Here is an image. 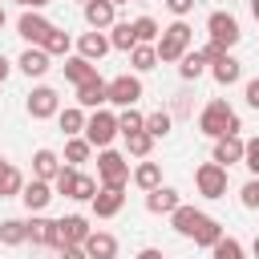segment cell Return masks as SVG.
I'll return each mask as SVG.
<instances>
[{
  "label": "cell",
  "instance_id": "6da1fadb",
  "mask_svg": "<svg viewBox=\"0 0 259 259\" xmlns=\"http://www.w3.org/2000/svg\"><path fill=\"white\" fill-rule=\"evenodd\" d=\"M170 227H174L178 235L194 239L198 247H214V239L223 235V227H219L210 214H202V210H194V206H182V202L170 210Z\"/></svg>",
  "mask_w": 259,
  "mask_h": 259
},
{
  "label": "cell",
  "instance_id": "7a4b0ae2",
  "mask_svg": "<svg viewBox=\"0 0 259 259\" xmlns=\"http://www.w3.org/2000/svg\"><path fill=\"white\" fill-rule=\"evenodd\" d=\"M198 130L206 138H223V134H239V113L227 105V101H210L202 113H198Z\"/></svg>",
  "mask_w": 259,
  "mask_h": 259
},
{
  "label": "cell",
  "instance_id": "3957f363",
  "mask_svg": "<svg viewBox=\"0 0 259 259\" xmlns=\"http://www.w3.org/2000/svg\"><path fill=\"white\" fill-rule=\"evenodd\" d=\"M190 24L186 20H174L170 28H162V36H158V61H178L186 49H190Z\"/></svg>",
  "mask_w": 259,
  "mask_h": 259
},
{
  "label": "cell",
  "instance_id": "277c9868",
  "mask_svg": "<svg viewBox=\"0 0 259 259\" xmlns=\"http://www.w3.org/2000/svg\"><path fill=\"white\" fill-rule=\"evenodd\" d=\"M194 186L202 198H223L227 194V166L223 162H202L194 170Z\"/></svg>",
  "mask_w": 259,
  "mask_h": 259
},
{
  "label": "cell",
  "instance_id": "5b68a950",
  "mask_svg": "<svg viewBox=\"0 0 259 259\" xmlns=\"http://www.w3.org/2000/svg\"><path fill=\"white\" fill-rule=\"evenodd\" d=\"M97 178H101V186H125V182H130V162H125L121 154H113V150H105V146H101Z\"/></svg>",
  "mask_w": 259,
  "mask_h": 259
},
{
  "label": "cell",
  "instance_id": "8992f818",
  "mask_svg": "<svg viewBox=\"0 0 259 259\" xmlns=\"http://www.w3.org/2000/svg\"><path fill=\"white\" fill-rule=\"evenodd\" d=\"M117 134H121V130H117V117H113V113H105V109H97V113L85 121V138H89L93 146H109Z\"/></svg>",
  "mask_w": 259,
  "mask_h": 259
},
{
  "label": "cell",
  "instance_id": "52a82bcc",
  "mask_svg": "<svg viewBox=\"0 0 259 259\" xmlns=\"http://www.w3.org/2000/svg\"><path fill=\"white\" fill-rule=\"evenodd\" d=\"M206 28H210V40H219L223 49H231V45H239V20L231 16V12H210V20H206Z\"/></svg>",
  "mask_w": 259,
  "mask_h": 259
},
{
  "label": "cell",
  "instance_id": "ba28073f",
  "mask_svg": "<svg viewBox=\"0 0 259 259\" xmlns=\"http://www.w3.org/2000/svg\"><path fill=\"white\" fill-rule=\"evenodd\" d=\"M138 97H142V81L130 77V73H121L105 85V101H113V105H134Z\"/></svg>",
  "mask_w": 259,
  "mask_h": 259
},
{
  "label": "cell",
  "instance_id": "9c48e42d",
  "mask_svg": "<svg viewBox=\"0 0 259 259\" xmlns=\"http://www.w3.org/2000/svg\"><path fill=\"white\" fill-rule=\"evenodd\" d=\"M61 109V97H57V89H49V85H36L32 93H28V113L40 121V117H53Z\"/></svg>",
  "mask_w": 259,
  "mask_h": 259
},
{
  "label": "cell",
  "instance_id": "30bf717a",
  "mask_svg": "<svg viewBox=\"0 0 259 259\" xmlns=\"http://www.w3.org/2000/svg\"><path fill=\"white\" fill-rule=\"evenodd\" d=\"M121 206H125V186H101V190L93 194V210H97V219H113Z\"/></svg>",
  "mask_w": 259,
  "mask_h": 259
},
{
  "label": "cell",
  "instance_id": "8fae6325",
  "mask_svg": "<svg viewBox=\"0 0 259 259\" xmlns=\"http://www.w3.org/2000/svg\"><path fill=\"white\" fill-rule=\"evenodd\" d=\"M85 235H89V223H85L81 214H65V219L57 223V251L69 247V243H85Z\"/></svg>",
  "mask_w": 259,
  "mask_h": 259
},
{
  "label": "cell",
  "instance_id": "7c38bea8",
  "mask_svg": "<svg viewBox=\"0 0 259 259\" xmlns=\"http://www.w3.org/2000/svg\"><path fill=\"white\" fill-rule=\"evenodd\" d=\"M49 28H53V24H49V20H45V16L36 12V8H28V12L20 16V24H16V32H20V36H24L28 45H40V40L49 36Z\"/></svg>",
  "mask_w": 259,
  "mask_h": 259
},
{
  "label": "cell",
  "instance_id": "4fadbf2b",
  "mask_svg": "<svg viewBox=\"0 0 259 259\" xmlns=\"http://www.w3.org/2000/svg\"><path fill=\"white\" fill-rule=\"evenodd\" d=\"M49 49L45 45H28L24 53H20V73H28V77H45L49 73Z\"/></svg>",
  "mask_w": 259,
  "mask_h": 259
},
{
  "label": "cell",
  "instance_id": "5bb4252c",
  "mask_svg": "<svg viewBox=\"0 0 259 259\" xmlns=\"http://www.w3.org/2000/svg\"><path fill=\"white\" fill-rule=\"evenodd\" d=\"M49 198H53V186H49V178H32V182L20 190V202H24L28 210H45V206H49Z\"/></svg>",
  "mask_w": 259,
  "mask_h": 259
},
{
  "label": "cell",
  "instance_id": "9a60e30c",
  "mask_svg": "<svg viewBox=\"0 0 259 259\" xmlns=\"http://www.w3.org/2000/svg\"><path fill=\"white\" fill-rule=\"evenodd\" d=\"M77 49H81V57H89V61H101V57H105L113 45H109V36H105L101 28H93V32H81Z\"/></svg>",
  "mask_w": 259,
  "mask_h": 259
},
{
  "label": "cell",
  "instance_id": "2e32d148",
  "mask_svg": "<svg viewBox=\"0 0 259 259\" xmlns=\"http://www.w3.org/2000/svg\"><path fill=\"white\" fill-rule=\"evenodd\" d=\"M243 146H247V142H239V134H223V138H214V162H223V166L243 162Z\"/></svg>",
  "mask_w": 259,
  "mask_h": 259
},
{
  "label": "cell",
  "instance_id": "e0dca14e",
  "mask_svg": "<svg viewBox=\"0 0 259 259\" xmlns=\"http://www.w3.org/2000/svg\"><path fill=\"white\" fill-rule=\"evenodd\" d=\"M85 255H93V259H113V255H117V239L105 235V231H89V235H85Z\"/></svg>",
  "mask_w": 259,
  "mask_h": 259
},
{
  "label": "cell",
  "instance_id": "ac0fdd59",
  "mask_svg": "<svg viewBox=\"0 0 259 259\" xmlns=\"http://www.w3.org/2000/svg\"><path fill=\"white\" fill-rule=\"evenodd\" d=\"M101 101H105V81L101 77H89V81L77 85V105L81 109H97Z\"/></svg>",
  "mask_w": 259,
  "mask_h": 259
},
{
  "label": "cell",
  "instance_id": "d6986e66",
  "mask_svg": "<svg viewBox=\"0 0 259 259\" xmlns=\"http://www.w3.org/2000/svg\"><path fill=\"white\" fill-rule=\"evenodd\" d=\"M174 206H178V190H170V186H154L146 194V210L150 214H170Z\"/></svg>",
  "mask_w": 259,
  "mask_h": 259
},
{
  "label": "cell",
  "instance_id": "ffe728a7",
  "mask_svg": "<svg viewBox=\"0 0 259 259\" xmlns=\"http://www.w3.org/2000/svg\"><path fill=\"white\" fill-rule=\"evenodd\" d=\"M113 0H85V20H89V28H109L113 24Z\"/></svg>",
  "mask_w": 259,
  "mask_h": 259
},
{
  "label": "cell",
  "instance_id": "44dd1931",
  "mask_svg": "<svg viewBox=\"0 0 259 259\" xmlns=\"http://www.w3.org/2000/svg\"><path fill=\"white\" fill-rule=\"evenodd\" d=\"M210 73H214V81H219V85H235V81L243 77V65H239L231 53H223L219 61H210Z\"/></svg>",
  "mask_w": 259,
  "mask_h": 259
},
{
  "label": "cell",
  "instance_id": "7402d4cb",
  "mask_svg": "<svg viewBox=\"0 0 259 259\" xmlns=\"http://www.w3.org/2000/svg\"><path fill=\"white\" fill-rule=\"evenodd\" d=\"M28 239H32L36 247H57V223H53V219H40V214H36V219L28 223Z\"/></svg>",
  "mask_w": 259,
  "mask_h": 259
},
{
  "label": "cell",
  "instance_id": "603a6c76",
  "mask_svg": "<svg viewBox=\"0 0 259 259\" xmlns=\"http://www.w3.org/2000/svg\"><path fill=\"white\" fill-rule=\"evenodd\" d=\"M130 65H134L138 73L154 69V65H158V45H150V40H138V45L130 49Z\"/></svg>",
  "mask_w": 259,
  "mask_h": 259
},
{
  "label": "cell",
  "instance_id": "cb8c5ba5",
  "mask_svg": "<svg viewBox=\"0 0 259 259\" xmlns=\"http://www.w3.org/2000/svg\"><path fill=\"white\" fill-rule=\"evenodd\" d=\"M65 77H69L73 85H81V81L97 77V65H93L89 57H69V61H65Z\"/></svg>",
  "mask_w": 259,
  "mask_h": 259
},
{
  "label": "cell",
  "instance_id": "d4e9b609",
  "mask_svg": "<svg viewBox=\"0 0 259 259\" xmlns=\"http://www.w3.org/2000/svg\"><path fill=\"white\" fill-rule=\"evenodd\" d=\"M57 170H61V158H57L53 150H36V154H32V174H36V178H49V182H53Z\"/></svg>",
  "mask_w": 259,
  "mask_h": 259
},
{
  "label": "cell",
  "instance_id": "484cf974",
  "mask_svg": "<svg viewBox=\"0 0 259 259\" xmlns=\"http://www.w3.org/2000/svg\"><path fill=\"white\" fill-rule=\"evenodd\" d=\"M178 61H182V65H178V73H182V77H186V81H194V77H202V69H206V65H210V61H206V57H202V49H194V53H190V49H186V53H182V57H178Z\"/></svg>",
  "mask_w": 259,
  "mask_h": 259
},
{
  "label": "cell",
  "instance_id": "4316f807",
  "mask_svg": "<svg viewBox=\"0 0 259 259\" xmlns=\"http://www.w3.org/2000/svg\"><path fill=\"white\" fill-rule=\"evenodd\" d=\"M113 32H109V45L113 49H121V53H130L134 45H138V32H134V24L130 20H121V24H109Z\"/></svg>",
  "mask_w": 259,
  "mask_h": 259
},
{
  "label": "cell",
  "instance_id": "83f0119b",
  "mask_svg": "<svg viewBox=\"0 0 259 259\" xmlns=\"http://www.w3.org/2000/svg\"><path fill=\"white\" fill-rule=\"evenodd\" d=\"M20 190H24V178H20V170L8 162V166L0 170V198H16Z\"/></svg>",
  "mask_w": 259,
  "mask_h": 259
},
{
  "label": "cell",
  "instance_id": "f1b7e54d",
  "mask_svg": "<svg viewBox=\"0 0 259 259\" xmlns=\"http://www.w3.org/2000/svg\"><path fill=\"white\" fill-rule=\"evenodd\" d=\"M150 146H154V134H150L146 125H142V130H130V134H125V150H130V154L146 158V154H150Z\"/></svg>",
  "mask_w": 259,
  "mask_h": 259
},
{
  "label": "cell",
  "instance_id": "f546056e",
  "mask_svg": "<svg viewBox=\"0 0 259 259\" xmlns=\"http://www.w3.org/2000/svg\"><path fill=\"white\" fill-rule=\"evenodd\" d=\"M89 150H93V142H89V138H77V134H73V138L65 142V162H69V166H81V162L89 158Z\"/></svg>",
  "mask_w": 259,
  "mask_h": 259
},
{
  "label": "cell",
  "instance_id": "4dcf8cb0",
  "mask_svg": "<svg viewBox=\"0 0 259 259\" xmlns=\"http://www.w3.org/2000/svg\"><path fill=\"white\" fill-rule=\"evenodd\" d=\"M134 182H138L142 190H154V186H162V166H158V162H142V166L134 170Z\"/></svg>",
  "mask_w": 259,
  "mask_h": 259
},
{
  "label": "cell",
  "instance_id": "1f68e13d",
  "mask_svg": "<svg viewBox=\"0 0 259 259\" xmlns=\"http://www.w3.org/2000/svg\"><path fill=\"white\" fill-rule=\"evenodd\" d=\"M24 239H28V223H20V219H4V223H0V243L16 247V243H24Z\"/></svg>",
  "mask_w": 259,
  "mask_h": 259
},
{
  "label": "cell",
  "instance_id": "d6a6232c",
  "mask_svg": "<svg viewBox=\"0 0 259 259\" xmlns=\"http://www.w3.org/2000/svg\"><path fill=\"white\" fill-rule=\"evenodd\" d=\"M40 45H45V49H49V53H53V57H65V53H69V45H73V40H69V32H65V28H57V24H53V28H49V36H45V40H40Z\"/></svg>",
  "mask_w": 259,
  "mask_h": 259
},
{
  "label": "cell",
  "instance_id": "836d02e7",
  "mask_svg": "<svg viewBox=\"0 0 259 259\" xmlns=\"http://www.w3.org/2000/svg\"><path fill=\"white\" fill-rule=\"evenodd\" d=\"M85 121H89V117L81 113V105H73V109H65V113H61V130H65L69 138H73V134H81V130H85Z\"/></svg>",
  "mask_w": 259,
  "mask_h": 259
},
{
  "label": "cell",
  "instance_id": "e575fe53",
  "mask_svg": "<svg viewBox=\"0 0 259 259\" xmlns=\"http://www.w3.org/2000/svg\"><path fill=\"white\" fill-rule=\"evenodd\" d=\"M93 194H97V182H93L89 174L77 170V182H73V194H69V198H77V202H93Z\"/></svg>",
  "mask_w": 259,
  "mask_h": 259
},
{
  "label": "cell",
  "instance_id": "d590c367",
  "mask_svg": "<svg viewBox=\"0 0 259 259\" xmlns=\"http://www.w3.org/2000/svg\"><path fill=\"white\" fill-rule=\"evenodd\" d=\"M142 125H146V117H142V113H138L134 105H121V117H117V130H121V134H130V130H142Z\"/></svg>",
  "mask_w": 259,
  "mask_h": 259
},
{
  "label": "cell",
  "instance_id": "8d00e7d4",
  "mask_svg": "<svg viewBox=\"0 0 259 259\" xmlns=\"http://www.w3.org/2000/svg\"><path fill=\"white\" fill-rule=\"evenodd\" d=\"M73 182H77V170H73V166H61V170H57V178H53V190L69 198V194H73Z\"/></svg>",
  "mask_w": 259,
  "mask_h": 259
},
{
  "label": "cell",
  "instance_id": "74e56055",
  "mask_svg": "<svg viewBox=\"0 0 259 259\" xmlns=\"http://www.w3.org/2000/svg\"><path fill=\"white\" fill-rule=\"evenodd\" d=\"M210 251H214V259H243V247H239L235 239H223V235L214 239V247H210Z\"/></svg>",
  "mask_w": 259,
  "mask_h": 259
},
{
  "label": "cell",
  "instance_id": "f35d334b",
  "mask_svg": "<svg viewBox=\"0 0 259 259\" xmlns=\"http://www.w3.org/2000/svg\"><path fill=\"white\" fill-rule=\"evenodd\" d=\"M134 32H138V40H158V20L154 16H138L134 20Z\"/></svg>",
  "mask_w": 259,
  "mask_h": 259
},
{
  "label": "cell",
  "instance_id": "ab89813d",
  "mask_svg": "<svg viewBox=\"0 0 259 259\" xmlns=\"http://www.w3.org/2000/svg\"><path fill=\"white\" fill-rule=\"evenodd\" d=\"M146 130H150L154 138L170 134V113H162V109H158V113H150V117H146Z\"/></svg>",
  "mask_w": 259,
  "mask_h": 259
},
{
  "label": "cell",
  "instance_id": "60d3db41",
  "mask_svg": "<svg viewBox=\"0 0 259 259\" xmlns=\"http://www.w3.org/2000/svg\"><path fill=\"white\" fill-rule=\"evenodd\" d=\"M243 162H247L251 174H259V138H251V142L243 146Z\"/></svg>",
  "mask_w": 259,
  "mask_h": 259
},
{
  "label": "cell",
  "instance_id": "b9f144b4",
  "mask_svg": "<svg viewBox=\"0 0 259 259\" xmlns=\"http://www.w3.org/2000/svg\"><path fill=\"white\" fill-rule=\"evenodd\" d=\"M243 206H247V210H259V174L243 186Z\"/></svg>",
  "mask_w": 259,
  "mask_h": 259
},
{
  "label": "cell",
  "instance_id": "7bdbcfd3",
  "mask_svg": "<svg viewBox=\"0 0 259 259\" xmlns=\"http://www.w3.org/2000/svg\"><path fill=\"white\" fill-rule=\"evenodd\" d=\"M166 8L174 16H186V12H194V0H166Z\"/></svg>",
  "mask_w": 259,
  "mask_h": 259
},
{
  "label": "cell",
  "instance_id": "ee69618b",
  "mask_svg": "<svg viewBox=\"0 0 259 259\" xmlns=\"http://www.w3.org/2000/svg\"><path fill=\"white\" fill-rule=\"evenodd\" d=\"M223 53H227V49H223V45H219V40H210V45H206V49H202V57H206V61H219V57H223Z\"/></svg>",
  "mask_w": 259,
  "mask_h": 259
},
{
  "label": "cell",
  "instance_id": "f6af8a7d",
  "mask_svg": "<svg viewBox=\"0 0 259 259\" xmlns=\"http://www.w3.org/2000/svg\"><path fill=\"white\" fill-rule=\"evenodd\" d=\"M247 105L259 109V81H247Z\"/></svg>",
  "mask_w": 259,
  "mask_h": 259
},
{
  "label": "cell",
  "instance_id": "bcb514c9",
  "mask_svg": "<svg viewBox=\"0 0 259 259\" xmlns=\"http://www.w3.org/2000/svg\"><path fill=\"white\" fill-rule=\"evenodd\" d=\"M4 77H8V61H4V53H0V85H4Z\"/></svg>",
  "mask_w": 259,
  "mask_h": 259
},
{
  "label": "cell",
  "instance_id": "7dc6e473",
  "mask_svg": "<svg viewBox=\"0 0 259 259\" xmlns=\"http://www.w3.org/2000/svg\"><path fill=\"white\" fill-rule=\"evenodd\" d=\"M49 0H24V8H45Z\"/></svg>",
  "mask_w": 259,
  "mask_h": 259
},
{
  "label": "cell",
  "instance_id": "c3c4849f",
  "mask_svg": "<svg viewBox=\"0 0 259 259\" xmlns=\"http://www.w3.org/2000/svg\"><path fill=\"white\" fill-rule=\"evenodd\" d=\"M251 16H255V20H259V0H251Z\"/></svg>",
  "mask_w": 259,
  "mask_h": 259
},
{
  "label": "cell",
  "instance_id": "681fc988",
  "mask_svg": "<svg viewBox=\"0 0 259 259\" xmlns=\"http://www.w3.org/2000/svg\"><path fill=\"white\" fill-rule=\"evenodd\" d=\"M0 28H4V8H0Z\"/></svg>",
  "mask_w": 259,
  "mask_h": 259
},
{
  "label": "cell",
  "instance_id": "f907efd6",
  "mask_svg": "<svg viewBox=\"0 0 259 259\" xmlns=\"http://www.w3.org/2000/svg\"><path fill=\"white\" fill-rule=\"evenodd\" d=\"M255 255H259V239H255Z\"/></svg>",
  "mask_w": 259,
  "mask_h": 259
},
{
  "label": "cell",
  "instance_id": "816d5d0a",
  "mask_svg": "<svg viewBox=\"0 0 259 259\" xmlns=\"http://www.w3.org/2000/svg\"><path fill=\"white\" fill-rule=\"evenodd\" d=\"M113 4H125V0H113Z\"/></svg>",
  "mask_w": 259,
  "mask_h": 259
},
{
  "label": "cell",
  "instance_id": "f5cc1de1",
  "mask_svg": "<svg viewBox=\"0 0 259 259\" xmlns=\"http://www.w3.org/2000/svg\"><path fill=\"white\" fill-rule=\"evenodd\" d=\"M16 4H24V0H16Z\"/></svg>",
  "mask_w": 259,
  "mask_h": 259
}]
</instances>
